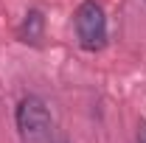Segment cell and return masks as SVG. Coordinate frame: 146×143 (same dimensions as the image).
Listing matches in <instances>:
<instances>
[{"label": "cell", "mask_w": 146, "mask_h": 143, "mask_svg": "<svg viewBox=\"0 0 146 143\" xmlns=\"http://www.w3.org/2000/svg\"><path fill=\"white\" fill-rule=\"evenodd\" d=\"M14 124H17L23 143H51L54 121H51V112H48L42 98H36V95L20 98L17 112H14Z\"/></svg>", "instance_id": "6da1fadb"}, {"label": "cell", "mask_w": 146, "mask_h": 143, "mask_svg": "<svg viewBox=\"0 0 146 143\" xmlns=\"http://www.w3.org/2000/svg\"><path fill=\"white\" fill-rule=\"evenodd\" d=\"M76 34L87 51H101L107 45V14L96 0H84L76 9Z\"/></svg>", "instance_id": "7a4b0ae2"}, {"label": "cell", "mask_w": 146, "mask_h": 143, "mask_svg": "<svg viewBox=\"0 0 146 143\" xmlns=\"http://www.w3.org/2000/svg\"><path fill=\"white\" fill-rule=\"evenodd\" d=\"M20 36H23V42H39V36H42V14L39 11H28L25 14V23H23V28H20Z\"/></svg>", "instance_id": "3957f363"}, {"label": "cell", "mask_w": 146, "mask_h": 143, "mask_svg": "<svg viewBox=\"0 0 146 143\" xmlns=\"http://www.w3.org/2000/svg\"><path fill=\"white\" fill-rule=\"evenodd\" d=\"M138 140H141V143H146V121L138 126Z\"/></svg>", "instance_id": "277c9868"}, {"label": "cell", "mask_w": 146, "mask_h": 143, "mask_svg": "<svg viewBox=\"0 0 146 143\" xmlns=\"http://www.w3.org/2000/svg\"><path fill=\"white\" fill-rule=\"evenodd\" d=\"M59 143H65V140H59Z\"/></svg>", "instance_id": "5b68a950"}]
</instances>
